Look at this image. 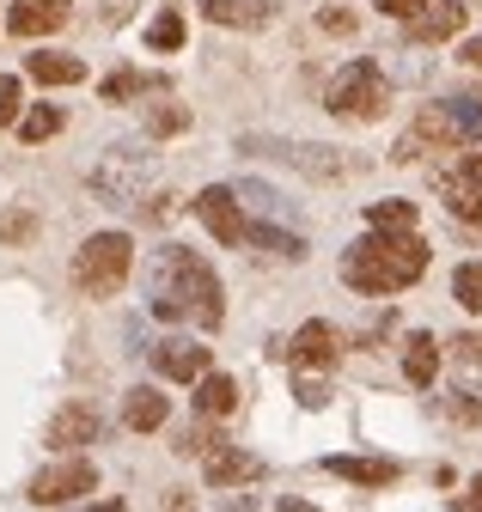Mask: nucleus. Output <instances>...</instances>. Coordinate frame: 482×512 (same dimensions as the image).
Wrapping results in <instances>:
<instances>
[{
    "label": "nucleus",
    "instance_id": "nucleus-1",
    "mask_svg": "<svg viewBox=\"0 0 482 512\" xmlns=\"http://www.w3.org/2000/svg\"><path fill=\"white\" fill-rule=\"evenodd\" d=\"M153 311H159V317H171V324L220 330V317H226L220 275L202 263L196 250L165 244V250H159V263H153Z\"/></svg>",
    "mask_w": 482,
    "mask_h": 512
},
{
    "label": "nucleus",
    "instance_id": "nucleus-2",
    "mask_svg": "<svg viewBox=\"0 0 482 512\" xmlns=\"http://www.w3.org/2000/svg\"><path fill=\"white\" fill-rule=\"evenodd\" d=\"M428 275V244L415 232H367L360 244L342 250V281L354 293H403Z\"/></svg>",
    "mask_w": 482,
    "mask_h": 512
},
{
    "label": "nucleus",
    "instance_id": "nucleus-3",
    "mask_svg": "<svg viewBox=\"0 0 482 512\" xmlns=\"http://www.w3.org/2000/svg\"><path fill=\"white\" fill-rule=\"evenodd\" d=\"M129 263H135V244H129L123 232H92V238L74 250V287H80L86 299H110V293H123Z\"/></svg>",
    "mask_w": 482,
    "mask_h": 512
},
{
    "label": "nucleus",
    "instance_id": "nucleus-4",
    "mask_svg": "<svg viewBox=\"0 0 482 512\" xmlns=\"http://www.w3.org/2000/svg\"><path fill=\"white\" fill-rule=\"evenodd\" d=\"M324 104H330L336 122H379L385 104H391V86H385V74L373 68V61H348V68L330 80Z\"/></svg>",
    "mask_w": 482,
    "mask_h": 512
},
{
    "label": "nucleus",
    "instance_id": "nucleus-5",
    "mask_svg": "<svg viewBox=\"0 0 482 512\" xmlns=\"http://www.w3.org/2000/svg\"><path fill=\"white\" fill-rule=\"evenodd\" d=\"M153 171H159L153 153H141V147H110L98 159V171H92V189H98L110 208H123V202H141L147 189H153Z\"/></svg>",
    "mask_w": 482,
    "mask_h": 512
},
{
    "label": "nucleus",
    "instance_id": "nucleus-6",
    "mask_svg": "<svg viewBox=\"0 0 482 512\" xmlns=\"http://www.w3.org/2000/svg\"><path fill=\"white\" fill-rule=\"evenodd\" d=\"M446 147H458V128H452L446 104H428V110H415V122L397 135L391 159H397V165H415L421 153H446Z\"/></svg>",
    "mask_w": 482,
    "mask_h": 512
},
{
    "label": "nucleus",
    "instance_id": "nucleus-7",
    "mask_svg": "<svg viewBox=\"0 0 482 512\" xmlns=\"http://www.w3.org/2000/svg\"><path fill=\"white\" fill-rule=\"evenodd\" d=\"M92 488H98V470H92L86 458H62V464H49V470H37V476L25 482V494H31L37 506H62V500L92 494Z\"/></svg>",
    "mask_w": 482,
    "mask_h": 512
},
{
    "label": "nucleus",
    "instance_id": "nucleus-8",
    "mask_svg": "<svg viewBox=\"0 0 482 512\" xmlns=\"http://www.w3.org/2000/svg\"><path fill=\"white\" fill-rule=\"evenodd\" d=\"M196 214H202V226H208L220 244H245V238H251V220L238 214V196H232L226 183L202 189V196H196Z\"/></svg>",
    "mask_w": 482,
    "mask_h": 512
},
{
    "label": "nucleus",
    "instance_id": "nucleus-9",
    "mask_svg": "<svg viewBox=\"0 0 482 512\" xmlns=\"http://www.w3.org/2000/svg\"><path fill=\"white\" fill-rule=\"evenodd\" d=\"M74 13V0H13L7 7V31L13 37H43V31H62Z\"/></svg>",
    "mask_w": 482,
    "mask_h": 512
},
{
    "label": "nucleus",
    "instance_id": "nucleus-10",
    "mask_svg": "<svg viewBox=\"0 0 482 512\" xmlns=\"http://www.w3.org/2000/svg\"><path fill=\"white\" fill-rule=\"evenodd\" d=\"M202 476H208V488H251V482H263V458L257 452H238V445H220V452L202 464Z\"/></svg>",
    "mask_w": 482,
    "mask_h": 512
},
{
    "label": "nucleus",
    "instance_id": "nucleus-11",
    "mask_svg": "<svg viewBox=\"0 0 482 512\" xmlns=\"http://www.w3.org/2000/svg\"><path fill=\"white\" fill-rule=\"evenodd\" d=\"M153 372L171 384H202L208 378V348L202 342H159L153 348Z\"/></svg>",
    "mask_w": 482,
    "mask_h": 512
},
{
    "label": "nucleus",
    "instance_id": "nucleus-12",
    "mask_svg": "<svg viewBox=\"0 0 482 512\" xmlns=\"http://www.w3.org/2000/svg\"><path fill=\"white\" fill-rule=\"evenodd\" d=\"M336 354H342V336L330 324H306V330L287 342V360L299 372H324V366H336Z\"/></svg>",
    "mask_w": 482,
    "mask_h": 512
},
{
    "label": "nucleus",
    "instance_id": "nucleus-13",
    "mask_svg": "<svg viewBox=\"0 0 482 512\" xmlns=\"http://www.w3.org/2000/svg\"><path fill=\"white\" fill-rule=\"evenodd\" d=\"M43 439L55 445V452H68V458H74V445H92V439H98V409H86V403H68V409H55Z\"/></svg>",
    "mask_w": 482,
    "mask_h": 512
},
{
    "label": "nucleus",
    "instance_id": "nucleus-14",
    "mask_svg": "<svg viewBox=\"0 0 482 512\" xmlns=\"http://www.w3.org/2000/svg\"><path fill=\"white\" fill-rule=\"evenodd\" d=\"M202 19L226 31H263L275 19V0H202Z\"/></svg>",
    "mask_w": 482,
    "mask_h": 512
},
{
    "label": "nucleus",
    "instance_id": "nucleus-15",
    "mask_svg": "<svg viewBox=\"0 0 482 512\" xmlns=\"http://www.w3.org/2000/svg\"><path fill=\"white\" fill-rule=\"evenodd\" d=\"M263 147H275L293 171H306V177H324V183H336V177H348L354 165L336 153V147H287V141H263Z\"/></svg>",
    "mask_w": 482,
    "mask_h": 512
},
{
    "label": "nucleus",
    "instance_id": "nucleus-16",
    "mask_svg": "<svg viewBox=\"0 0 482 512\" xmlns=\"http://www.w3.org/2000/svg\"><path fill=\"white\" fill-rule=\"evenodd\" d=\"M25 74L37 86H80L86 80V61L80 55H62V49H43V55H25Z\"/></svg>",
    "mask_w": 482,
    "mask_h": 512
},
{
    "label": "nucleus",
    "instance_id": "nucleus-17",
    "mask_svg": "<svg viewBox=\"0 0 482 512\" xmlns=\"http://www.w3.org/2000/svg\"><path fill=\"white\" fill-rule=\"evenodd\" d=\"M464 13H470L464 0H434V7L409 25V37H415V43H446V37H458V31H464Z\"/></svg>",
    "mask_w": 482,
    "mask_h": 512
},
{
    "label": "nucleus",
    "instance_id": "nucleus-18",
    "mask_svg": "<svg viewBox=\"0 0 482 512\" xmlns=\"http://www.w3.org/2000/svg\"><path fill=\"white\" fill-rule=\"evenodd\" d=\"M324 470L342 476V482H360V488H391L397 482L391 458H324Z\"/></svg>",
    "mask_w": 482,
    "mask_h": 512
},
{
    "label": "nucleus",
    "instance_id": "nucleus-19",
    "mask_svg": "<svg viewBox=\"0 0 482 512\" xmlns=\"http://www.w3.org/2000/svg\"><path fill=\"white\" fill-rule=\"evenodd\" d=\"M403 372H409L415 391H428V384H434V372H440V342H434L428 330H415V336L403 342Z\"/></svg>",
    "mask_w": 482,
    "mask_h": 512
},
{
    "label": "nucleus",
    "instance_id": "nucleus-20",
    "mask_svg": "<svg viewBox=\"0 0 482 512\" xmlns=\"http://www.w3.org/2000/svg\"><path fill=\"white\" fill-rule=\"evenodd\" d=\"M141 92H165V74L116 68V74H104V80H98V98H104V104H129V98H141Z\"/></svg>",
    "mask_w": 482,
    "mask_h": 512
},
{
    "label": "nucleus",
    "instance_id": "nucleus-21",
    "mask_svg": "<svg viewBox=\"0 0 482 512\" xmlns=\"http://www.w3.org/2000/svg\"><path fill=\"white\" fill-rule=\"evenodd\" d=\"M232 409H238V378L208 372V378L196 384V415H202V421H220V415H232Z\"/></svg>",
    "mask_w": 482,
    "mask_h": 512
},
{
    "label": "nucleus",
    "instance_id": "nucleus-22",
    "mask_svg": "<svg viewBox=\"0 0 482 512\" xmlns=\"http://www.w3.org/2000/svg\"><path fill=\"white\" fill-rule=\"evenodd\" d=\"M165 415H171V403L153 391V384H141V391H129V403H123V421L135 427V433H159L165 427Z\"/></svg>",
    "mask_w": 482,
    "mask_h": 512
},
{
    "label": "nucleus",
    "instance_id": "nucleus-23",
    "mask_svg": "<svg viewBox=\"0 0 482 512\" xmlns=\"http://www.w3.org/2000/svg\"><path fill=\"white\" fill-rule=\"evenodd\" d=\"M440 196H446V208H452L458 220L482 226V189H476V183H464L458 171H446V177H440Z\"/></svg>",
    "mask_w": 482,
    "mask_h": 512
},
{
    "label": "nucleus",
    "instance_id": "nucleus-24",
    "mask_svg": "<svg viewBox=\"0 0 482 512\" xmlns=\"http://www.w3.org/2000/svg\"><path fill=\"white\" fill-rule=\"evenodd\" d=\"M446 116H452V128H458V147H464V141H482V92L446 98Z\"/></svg>",
    "mask_w": 482,
    "mask_h": 512
},
{
    "label": "nucleus",
    "instance_id": "nucleus-25",
    "mask_svg": "<svg viewBox=\"0 0 482 512\" xmlns=\"http://www.w3.org/2000/svg\"><path fill=\"white\" fill-rule=\"evenodd\" d=\"M245 244H257V250L281 256V263H299V256H306V238H299V232H281V226H251V238H245Z\"/></svg>",
    "mask_w": 482,
    "mask_h": 512
},
{
    "label": "nucleus",
    "instance_id": "nucleus-26",
    "mask_svg": "<svg viewBox=\"0 0 482 512\" xmlns=\"http://www.w3.org/2000/svg\"><path fill=\"white\" fill-rule=\"evenodd\" d=\"M147 49H153V55H171V49H184V13H177V7H165V13L147 25Z\"/></svg>",
    "mask_w": 482,
    "mask_h": 512
},
{
    "label": "nucleus",
    "instance_id": "nucleus-27",
    "mask_svg": "<svg viewBox=\"0 0 482 512\" xmlns=\"http://www.w3.org/2000/svg\"><path fill=\"white\" fill-rule=\"evenodd\" d=\"M367 220H373V232H415V202H373L367 208Z\"/></svg>",
    "mask_w": 482,
    "mask_h": 512
},
{
    "label": "nucleus",
    "instance_id": "nucleus-28",
    "mask_svg": "<svg viewBox=\"0 0 482 512\" xmlns=\"http://www.w3.org/2000/svg\"><path fill=\"white\" fill-rule=\"evenodd\" d=\"M55 128H62V110H55V104H31V110L19 116V135H25V141H49Z\"/></svg>",
    "mask_w": 482,
    "mask_h": 512
},
{
    "label": "nucleus",
    "instance_id": "nucleus-29",
    "mask_svg": "<svg viewBox=\"0 0 482 512\" xmlns=\"http://www.w3.org/2000/svg\"><path fill=\"white\" fill-rule=\"evenodd\" d=\"M446 354H452L458 378H482V336H476V330H470V336H458V342H446Z\"/></svg>",
    "mask_w": 482,
    "mask_h": 512
},
{
    "label": "nucleus",
    "instance_id": "nucleus-30",
    "mask_svg": "<svg viewBox=\"0 0 482 512\" xmlns=\"http://www.w3.org/2000/svg\"><path fill=\"white\" fill-rule=\"evenodd\" d=\"M452 293H458V305H464V311H482V256L452 275Z\"/></svg>",
    "mask_w": 482,
    "mask_h": 512
},
{
    "label": "nucleus",
    "instance_id": "nucleus-31",
    "mask_svg": "<svg viewBox=\"0 0 482 512\" xmlns=\"http://www.w3.org/2000/svg\"><path fill=\"white\" fill-rule=\"evenodd\" d=\"M190 128V110L184 104H153L147 110V135H184Z\"/></svg>",
    "mask_w": 482,
    "mask_h": 512
},
{
    "label": "nucleus",
    "instance_id": "nucleus-32",
    "mask_svg": "<svg viewBox=\"0 0 482 512\" xmlns=\"http://www.w3.org/2000/svg\"><path fill=\"white\" fill-rule=\"evenodd\" d=\"M171 452H184V458H202V452H208V458H214V452H220V445H214V427H208V421H202V427H184Z\"/></svg>",
    "mask_w": 482,
    "mask_h": 512
},
{
    "label": "nucleus",
    "instance_id": "nucleus-33",
    "mask_svg": "<svg viewBox=\"0 0 482 512\" xmlns=\"http://www.w3.org/2000/svg\"><path fill=\"white\" fill-rule=\"evenodd\" d=\"M293 397L306 403V409H324V403H330V384H324V372H299V378H293Z\"/></svg>",
    "mask_w": 482,
    "mask_h": 512
},
{
    "label": "nucleus",
    "instance_id": "nucleus-34",
    "mask_svg": "<svg viewBox=\"0 0 482 512\" xmlns=\"http://www.w3.org/2000/svg\"><path fill=\"white\" fill-rule=\"evenodd\" d=\"M13 122H19V80L0 74V128H13Z\"/></svg>",
    "mask_w": 482,
    "mask_h": 512
},
{
    "label": "nucleus",
    "instance_id": "nucleus-35",
    "mask_svg": "<svg viewBox=\"0 0 482 512\" xmlns=\"http://www.w3.org/2000/svg\"><path fill=\"white\" fill-rule=\"evenodd\" d=\"M428 7H434V0H379V13H385V19H409V25L428 13Z\"/></svg>",
    "mask_w": 482,
    "mask_h": 512
},
{
    "label": "nucleus",
    "instance_id": "nucleus-36",
    "mask_svg": "<svg viewBox=\"0 0 482 512\" xmlns=\"http://www.w3.org/2000/svg\"><path fill=\"white\" fill-rule=\"evenodd\" d=\"M318 25H324L330 37H354V13H342V7H324V13H318Z\"/></svg>",
    "mask_w": 482,
    "mask_h": 512
},
{
    "label": "nucleus",
    "instance_id": "nucleus-37",
    "mask_svg": "<svg viewBox=\"0 0 482 512\" xmlns=\"http://www.w3.org/2000/svg\"><path fill=\"white\" fill-rule=\"evenodd\" d=\"M446 415H452V421H470V427H482V403H470L464 391H458V397H446Z\"/></svg>",
    "mask_w": 482,
    "mask_h": 512
},
{
    "label": "nucleus",
    "instance_id": "nucleus-38",
    "mask_svg": "<svg viewBox=\"0 0 482 512\" xmlns=\"http://www.w3.org/2000/svg\"><path fill=\"white\" fill-rule=\"evenodd\" d=\"M135 7H141V0H104V13H98V19H104V25H129Z\"/></svg>",
    "mask_w": 482,
    "mask_h": 512
},
{
    "label": "nucleus",
    "instance_id": "nucleus-39",
    "mask_svg": "<svg viewBox=\"0 0 482 512\" xmlns=\"http://www.w3.org/2000/svg\"><path fill=\"white\" fill-rule=\"evenodd\" d=\"M31 232H37L31 214H0V238H31Z\"/></svg>",
    "mask_w": 482,
    "mask_h": 512
},
{
    "label": "nucleus",
    "instance_id": "nucleus-40",
    "mask_svg": "<svg viewBox=\"0 0 482 512\" xmlns=\"http://www.w3.org/2000/svg\"><path fill=\"white\" fill-rule=\"evenodd\" d=\"M452 512H482V470H476L470 494H458V500H452Z\"/></svg>",
    "mask_w": 482,
    "mask_h": 512
},
{
    "label": "nucleus",
    "instance_id": "nucleus-41",
    "mask_svg": "<svg viewBox=\"0 0 482 512\" xmlns=\"http://www.w3.org/2000/svg\"><path fill=\"white\" fill-rule=\"evenodd\" d=\"M458 177H464V183H476V189H482V153H470V159H464V171H458Z\"/></svg>",
    "mask_w": 482,
    "mask_h": 512
},
{
    "label": "nucleus",
    "instance_id": "nucleus-42",
    "mask_svg": "<svg viewBox=\"0 0 482 512\" xmlns=\"http://www.w3.org/2000/svg\"><path fill=\"white\" fill-rule=\"evenodd\" d=\"M458 55H464V61H470V68H482V37H470V43H464V49H458Z\"/></svg>",
    "mask_w": 482,
    "mask_h": 512
},
{
    "label": "nucleus",
    "instance_id": "nucleus-43",
    "mask_svg": "<svg viewBox=\"0 0 482 512\" xmlns=\"http://www.w3.org/2000/svg\"><path fill=\"white\" fill-rule=\"evenodd\" d=\"M159 512H190V494H165V506Z\"/></svg>",
    "mask_w": 482,
    "mask_h": 512
},
{
    "label": "nucleus",
    "instance_id": "nucleus-44",
    "mask_svg": "<svg viewBox=\"0 0 482 512\" xmlns=\"http://www.w3.org/2000/svg\"><path fill=\"white\" fill-rule=\"evenodd\" d=\"M80 512H129L123 500H98V506H80Z\"/></svg>",
    "mask_w": 482,
    "mask_h": 512
},
{
    "label": "nucleus",
    "instance_id": "nucleus-45",
    "mask_svg": "<svg viewBox=\"0 0 482 512\" xmlns=\"http://www.w3.org/2000/svg\"><path fill=\"white\" fill-rule=\"evenodd\" d=\"M275 512H318V506H306V500H281Z\"/></svg>",
    "mask_w": 482,
    "mask_h": 512
}]
</instances>
